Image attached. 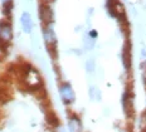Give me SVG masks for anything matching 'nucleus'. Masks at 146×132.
Masks as SVG:
<instances>
[{
	"instance_id": "obj_1",
	"label": "nucleus",
	"mask_w": 146,
	"mask_h": 132,
	"mask_svg": "<svg viewBox=\"0 0 146 132\" xmlns=\"http://www.w3.org/2000/svg\"><path fill=\"white\" fill-rule=\"evenodd\" d=\"M122 107L125 115L129 118H132L135 115V108H133V93L130 87H127L122 94Z\"/></svg>"
},
{
	"instance_id": "obj_2",
	"label": "nucleus",
	"mask_w": 146,
	"mask_h": 132,
	"mask_svg": "<svg viewBox=\"0 0 146 132\" xmlns=\"http://www.w3.org/2000/svg\"><path fill=\"white\" fill-rule=\"evenodd\" d=\"M59 94H60V98H62L63 103H66V104H72L76 101L74 91H73L72 86L69 84L68 82H63V83H60Z\"/></svg>"
},
{
	"instance_id": "obj_3",
	"label": "nucleus",
	"mask_w": 146,
	"mask_h": 132,
	"mask_svg": "<svg viewBox=\"0 0 146 132\" xmlns=\"http://www.w3.org/2000/svg\"><path fill=\"white\" fill-rule=\"evenodd\" d=\"M39 18H40V21L43 23V27L49 25L53 21V11L48 5V3L40 1V4H39Z\"/></svg>"
},
{
	"instance_id": "obj_4",
	"label": "nucleus",
	"mask_w": 146,
	"mask_h": 132,
	"mask_svg": "<svg viewBox=\"0 0 146 132\" xmlns=\"http://www.w3.org/2000/svg\"><path fill=\"white\" fill-rule=\"evenodd\" d=\"M122 63L123 67L127 72L131 70V66H132V58H131V43L127 39L123 44V49H122Z\"/></svg>"
},
{
	"instance_id": "obj_5",
	"label": "nucleus",
	"mask_w": 146,
	"mask_h": 132,
	"mask_svg": "<svg viewBox=\"0 0 146 132\" xmlns=\"http://www.w3.org/2000/svg\"><path fill=\"white\" fill-rule=\"evenodd\" d=\"M0 38H3L5 42H10L13 38V32H11V23L9 20H0Z\"/></svg>"
},
{
	"instance_id": "obj_6",
	"label": "nucleus",
	"mask_w": 146,
	"mask_h": 132,
	"mask_svg": "<svg viewBox=\"0 0 146 132\" xmlns=\"http://www.w3.org/2000/svg\"><path fill=\"white\" fill-rule=\"evenodd\" d=\"M68 130H69V132H82L83 131L82 121L77 115H71L68 117Z\"/></svg>"
},
{
	"instance_id": "obj_7",
	"label": "nucleus",
	"mask_w": 146,
	"mask_h": 132,
	"mask_svg": "<svg viewBox=\"0 0 146 132\" xmlns=\"http://www.w3.org/2000/svg\"><path fill=\"white\" fill-rule=\"evenodd\" d=\"M43 36L47 45H56L57 44V39H56V34H54L53 29L49 25L43 27Z\"/></svg>"
},
{
	"instance_id": "obj_8",
	"label": "nucleus",
	"mask_w": 146,
	"mask_h": 132,
	"mask_svg": "<svg viewBox=\"0 0 146 132\" xmlns=\"http://www.w3.org/2000/svg\"><path fill=\"white\" fill-rule=\"evenodd\" d=\"M20 23H22L23 30H24L25 33H30V32H32L33 21H32V18H30L29 13H23V14H22V18H20Z\"/></svg>"
},
{
	"instance_id": "obj_9",
	"label": "nucleus",
	"mask_w": 146,
	"mask_h": 132,
	"mask_svg": "<svg viewBox=\"0 0 146 132\" xmlns=\"http://www.w3.org/2000/svg\"><path fill=\"white\" fill-rule=\"evenodd\" d=\"M45 119H47L48 125H49L50 127L56 128V127H58V126H59V118L57 117V115L52 111V109L45 111Z\"/></svg>"
},
{
	"instance_id": "obj_10",
	"label": "nucleus",
	"mask_w": 146,
	"mask_h": 132,
	"mask_svg": "<svg viewBox=\"0 0 146 132\" xmlns=\"http://www.w3.org/2000/svg\"><path fill=\"white\" fill-rule=\"evenodd\" d=\"M88 93H90V98L92 101H97V102L101 101V91H100L98 87H96V86H91Z\"/></svg>"
},
{
	"instance_id": "obj_11",
	"label": "nucleus",
	"mask_w": 146,
	"mask_h": 132,
	"mask_svg": "<svg viewBox=\"0 0 146 132\" xmlns=\"http://www.w3.org/2000/svg\"><path fill=\"white\" fill-rule=\"evenodd\" d=\"M11 9H13V0H5L3 3V14L9 18L11 14Z\"/></svg>"
},
{
	"instance_id": "obj_12",
	"label": "nucleus",
	"mask_w": 146,
	"mask_h": 132,
	"mask_svg": "<svg viewBox=\"0 0 146 132\" xmlns=\"http://www.w3.org/2000/svg\"><path fill=\"white\" fill-rule=\"evenodd\" d=\"M48 53L53 59H57V44L56 45H47Z\"/></svg>"
},
{
	"instance_id": "obj_13",
	"label": "nucleus",
	"mask_w": 146,
	"mask_h": 132,
	"mask_svg": "<svg viewBox=\"0 0 146 132\" xmlns=\"http://www.w3.org/2000/svg\"><path fill=\"white\" fill-rule=\"evenodd\" d=\"M95 60L93 59H88L86 62V68H87V72H95Z\"/></svg>"
},
{
	"instance_id": "obj_14",
	"label": "nucleus",
	"mask_w": 146,
	"mask_h": 132,
	"mask_svg": "<svg viewBox=\"0 0 146 132\" xmlns=\"http://www.w3.org/2000/svg\"><path fill=\"white\" fill-rule=\"evenodd\" d=\"M8 48H9V43L5 42L3 38H0V50H1L3 53H7Z\"/></svg>"
},
{
	"instance_id": "obj_15",
	"label": "nucleus",
	"mask_w": 146,
	"mask_h": 132,
	"mask_svg": "<svg viewBox=\"0 0 146 132\" xmlns=\"http://www.w3.org/2000/svg\"><path fill=\"white\" fill-rule=\"evenodd\" d=\"M90 34H91V36H97V33L95 32V30H92V32H91Z\"/></svg>"
},
{
	"instance_id": "obj_16",
	"label": "nucleus",
	"mask_w": 146,
	"mask_h": 132,
	"mask_svg": "<svg viewBox=\"0 0 146 132\" xmlns=\"http://www.w3.org/2000/svg\"><path fill=\"white\" fill-rule=\"evenodd\" d=\"M49 1H53V0H43V3H49Z\"/></svg>"
}]
</instances>
